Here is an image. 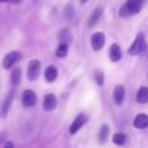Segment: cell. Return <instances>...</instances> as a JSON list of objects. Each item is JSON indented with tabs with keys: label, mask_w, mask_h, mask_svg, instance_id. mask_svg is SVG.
Wrapping results in <instances>:
<instances>
[{
	"label": "cell",
	"mask_w": 148,
	"mask_h": 148,
	"mask_svg": "<svg viewBox=\"0 0 148 148\" xmlns=\"http://www.w3.org/2000/svg\"><path fill=\"white\" fill-rule=\"evenodd\" d=\"M144 49H146V40H144V35L143 34H139V35H136L135 40L133 42V44L130 46V48H129V55H138L140 53V52H143Z\"/></svg>",
	"instance_id": "obj_1"
},
{
	"label": "cell",
	"mask_w": 148,
	"mask_h": 148,
	"mask_svg": "<svg viewBox=\"0 0 148 148\" xmlns=\"http://www.w3.org/2000/svg\"><path fill=\"white\" fill-rule=\"evenodd\" d=\"M40 74V61L39 60H30L27 65V79L31 82L36 81Z\"/></svg>",
	"instance_id": "obj_2"
},
{
	"label": "cell",
	"mask_w": 148,
	"mask_h": 148,
	"mask_svg": "<svg viewBox=\"0 0 148 148\" xmlns=\"http://www.w3.org/2000/svg\"><path fill=\"white\" fill-rule=\"evenodd\" d=\"M21 60V53L17 51H12L9 53L5 55L4 60H3V68L5 70H9L10 68H13L18 61Z\"/></svg>",
	"instance_id": "obj_3"
},
{
	"label": "cell",
	"mask_w": 148,
	"mask_h": 148,
	"mask_svg": "<svg viewBox=\"0 0 148 148\" xmlns=\"http://www.w3.org/2000/svg\"><path fill=\"white\" fill-rule=\"evenodd\" d=\"M87 121H88V117H87L86 114H82L81 113V114L77 116V117L74 118V121L72 122V125H70V127H69L70 135H74V134L78 133V131L87 123Z\"/></svg>",
	"instance_id": "obj_4"
},
{
	"label": "cell",
	"mask_w": 148,
	"mask_h": 148,
	"mask_svg": "<svg viewBox=\"0 0 148 148\" xmlns=\"http://www.w3.org/2000/svg\"><path fill=\"white\" fill-rule=\"evenodd\" d=\"M21 101H22L23 107H33L36 104V95L34 91L31 90H26L22 92V96H21Z\"/></svg>",
	"instance_id": "obj_5"
},
{
	"label": "cell",
	"mask_w": 148,
	"mask_h": 148,
	"mask_svg": "<svg viewBox=\"0 0 148 148\" xmlns=\"http://www.w3.org/2000/svg\"><path fill=\"white\" fill-rule=\"evenodd\" d=\"M143 7V0H126L125 8L129 12V14H138Z\"/></svg>",
	"instance_id": "obj_6"
},
{
	"label": "cell",
	"mask_w": 148,
	"mask_h": 148,
	"mask_svg": "<svg viewBox=\"0 0 148 148\" xmlns=\"http://www.w3.org/2000/svg\"><path fill=\"white\" fill-rule=\"evenodd\" d=\"M105 44V35L103 33H95L91 36V47L94 51H100Z\"/></svg>",
	"instance_id": "obj_7"
},
{
	"label": "cell",
	"mask_w": 148,
	"mask_h": 148,
	"mask_svg": "<svg viewBox=\"0 0 148 148\" xmlns=\"http://www.w3.org/2000/svg\"><path fill=\"white\" fill-rule=\"evenodd\" d=\"M13 99H14V90H12V91L9 92V94L7 95V97H5L4 103H3V107H1V110H0V117L4 118L7 117L8 112H9L10 107H12V103H13Z\"/></svg>",
	"instance_id": "obj_8"
},
{
	"label": "cell",
	"mask_w": 148,
	"mask_h": 148,
	"mask_svg": "<svg viewBox=\"0 0 148 148\" xmlns=\"http://www.w3.org/2000/svg\"><path fill=\"white\" fill-rule=\"evenodd\" d=\"M57 105V99L53 94H47L44 96V100H43V109L46 112H51L56 108Z\"/></svg>",
	"instance_id": "obj_9"
},
{
	"label": "cell",
	"mask_w": 148,
	"mask_h": 148,
	"mask_svg": "<svg viewBox=\"0 0 148 148\" xmlns=\"http://www.w3.org/2000/svg\"><path fill=\"white\" fill-rule=\"evenodd\" d=\"M109 59L110 61L117 62L122 59V51H121V47L117 43H112L109 47Z\"/></svg>",
	"instance_id": "obj_10"
},
{
	"label": "cell",
	"mask_w": 148,
	"mask_h": 148,
	"mask_svg": "<svg viewBox=\"0 0 148 148\" xmlns=\"http://www.w3.org/2000/svg\"><path fill=\"white\" fill-rule=\"evenodd\" d=\"M125 87L122 86V84H117V86L114 87V91H113V100H114V103L117 105H121L123 103V100H125Z\"/></svg>",
	"instance_id": "obj_11"
},
{
	"label": "cell",
	"mask_w": 148,
	"mask_h": 148,
	"mask_svg": "<svg viewBox=\"0 0 148 148\" xmlns=\"http://www.w3.org/2000/svg\"><path fill=\"white\" fill-rule=\"evenodd\" d=\"M134 126L136 129H147L148 127V114L146 113H139L135 118H134Z\"/></svg>",
	"instance_id": "obj_12"
},
{
	"label": "cell",
	"mask_w": 148,
	"mask_h": 148,
	"mask_svg": "<svg viewBox=\"0 0 148 148\" xmlns=\"http://www.w3.org/2000/svg\"><path fill=\"white\" fill-rule=\"evenodd\" d=\"M57 75H59V72H57V68L55 65H49V66L46 68V72H44V78L48 83H52V82L56 81Z\"/></svg>",
	"instance_id": "obj_13"
},
{
	"label": "cell",
	"mask_w": 148,
	"mask_h": 148,
	"mask_svg": "<svg viewBox=\"0 0 148 148\" xmlns=\"http://www.w3.org/2000/svg\"><path fill=\"white\" fill-rule=\"evenodd\" d=\"M101 16H103V8L101 7L95 8L94 12L91 13V16H90V18H88V26H90V27H92V26H94L95 23L100 20V17H101Z\"/></svg>",
	"instance_id": "obj_14"
},
{
	"label": "cell",
	"mask_w": 148,
	"mask_h": 148,
	"mask_svg": "<svg viewBox=\"0 0 148 148\" xmlns=\"http://www.w3.org/2000/svg\"><path fill=\"white\" fill-rule=\"evenodd\" d=\"M136 101L140 104H147L148 103V87L143 86L136 92Z\"/></svg>",
	"instance_id": "obj_15"
},
{
	"label": "cell",
	"mask_w": 148,
	"mask_h": 148,
	"mask_svg": "<svg viewBox=\"0 0 148 148\" xmlns=\"http://www.w3.org/2000/svg\"><path fill=\"white\" fill-rule=\"evenodd\" d=\"M109 131H110V129H109V126L107 125V123H104V125L100 127V130H99V142L101 144H104L105 142L108 140V138H109Z\"/></svg>",
	"instance_id": "obj_16"
},
{
	"label": "cell",
	"mask_w": 148,
	"mask_h": 148,
	"mask_svg": "<svg viewBox=\"0 0 148 148\" xmlns=\"http://www.w3.org/2000/svg\"><path fill=\"white\" fill-rule=\"evenodd\" d=\"M10 82L13 86H17L21 82V69L20 68H13L10 72Z\"/></svg>",
	"instance_id": "obj_17"
},
{
	"label": "cell",
	"mask_w": 148,
	"mask_h": 148,
	"mask_svg": "<svg viewBox=\"0 0 148 148\" xmlns=\"http://www.w3.org/2000/svg\"><path fill=\"white\" fill-rule=\"evenodd\" d=\"M68 51H69V46L66 43H60L56 49V56L60 59H64V57H66Z\"/></svg>",
	"instance_id": "obj_18"
},
{
	"label": "cell",
	"mask_w": 148,
	"mask_h": 148,
	"mask_svg": "<svg viewBox=\"0 0 148 148\" xmlns=\"http://www.w3.org/2000/svg\"><path fill=\"white\" fill-rule=\"evenodd\" d=\"M112 140H113V143L117 144V146H123V144L126 143V140H127V136L123 133H116L114 135H113Z\"/></svg>",
	"instance_id": "obj_19"
},
{
	"label": "cell",
	"mask_w": 148,
	"mask_h": 148,
	"mask_svg": "<svg viewBox=\"0 0 148 148\" xmlns=\"http://www.w3.org/2000/svg\"><path fill=\"white\" fill-rule=\"evenodd\" d=\"M59 39H60V43H66V44H69V42L72 40V36H70V31L68 30V29L62 30L61 33H60V35H59Z\"/></svg>",
	"instance_id": "obj_20"
},
{
	"label": "cell",
	"mask_w": 148,
	"mask_h": 148,
	"mask_svg": "<svg viewBox=\"0 0 148 148\" xmlns=\"http://www.w3.org/2000/svg\"><path fill=\"white\" fill-rule=\"evenodd\" d=\"M95 81H96V83L99 84V86L104 84V73H103L101 70H96V72H95Z\"/></svg>",
	"instance_id": "obj_21"
},
{
	"label": "cell",
	"mask_w": 148,
	"mask_h": 148,
	"mask_svg": "<svg viewBox=\"0 0 148 148\" xmlns=\"http://www.w3.org/2000/svg\"><path fill=\"white\" fill-rule=\"evenodd\" d=\"M4 148H14V146H13L12 142H7V143H5V146H4Z\"/></svg>",
	"instance_id": "obj_22"
},
{
	"label": "cell",
	"mask_w": 148,
	"mask_h": 148,
	"mask_svg": "<svg viewBox=\"0 0 148 148\" xmlns=\"http://www.w3.org/2000/svg\"><path fill=\"white\" fill-rule=\"evenodd\" d=\"M10 1H13V3H20L21 0H10Z\"/></svg>",
	"instance_id": "obj_23"
},
{
	"label": "cell",
	"mask_w": 148,
	"mask_h": 148,
	"mask_svg": "<svg viewBox=\"0 0 148 148\" xmlns=\"http://www.w3.org/2000/svg\"><path fill=\"white\" fill-rule=\"evenodd\" d=\"M1 3H5V1H9V0H0Z\"/></svg>",
	"instance_id": "obj_24"
},
{
	"label": "cell",
	"mask_w": 148,
	"mask_h": 148,
	"mask_svg": "<svg viewBox=\"0 0 148 148\" xmlns=\"http://www.w3.org/2000/svg\"><path fill=\"white\" fill-rule=\"evenodd\" d=\"M87 1V0H82V3H86Z\"/></svg>",
	"instance_id": "obj_25"
}]
</instances>
